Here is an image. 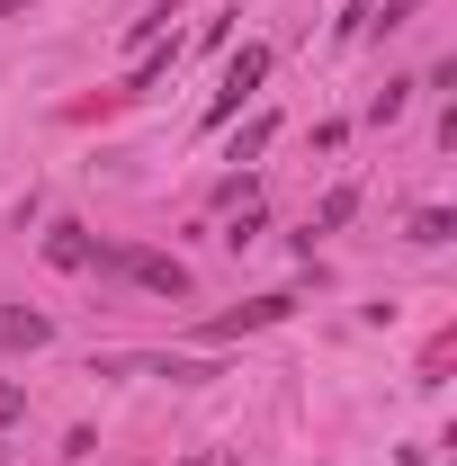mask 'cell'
Instances as JSON below:
<instances>
[{
  "instance_id": "1",
  "label": "cell",
  "mask_w": 457,
  "mask_h": 466,
  "mask_svg": "<svg viewBox=\"0 0 457 466\" xmlns=\"http://www.w3.org/2000/svg\"><path fill=\"white\" fill-rule=\"evenodd\" d=\"M99 269H117V279H135L144 296H188V260H171V251H144V242H108V251H90Z\"/></svg>"
},
{
  "instance_id": "2",
  "label": "cell",
  "mask_w": 457,
  "mask_h": 466,
  "mask_svg": "<svg viewBox=\"0 0 457 466\" xmlns=\"http://www.w3.org/2000/svg\"><path fill=\"white\" fill-rule=\"evenodd\" d=\"M260 81H269V46H242V55L225 63V90H216V116H233L242 99H251V90H260Z\"/></svg>"
},
{
  "instance_id": "3",
  "label": "cell",
  "mask_w": 457,
  "mask_h": 466,
  "mask_svg": "<svg viewBox=\"0 0 457 466\" xmlns=\"http://www.w3.org/2000/svg\"><path fill=\"white\" fill-rule=\"evenodd\" d=\"M279 314H296V296H251L242 314H225V323H207V341H233V332H260V323H279Z\"/></svg>"
},
{
  "instance_id": "4",
  "label": "cell",
  "mask_w": 457,
  "mask_h": 466,
  "mask_svg": "<svg viewBox=\"0 0 457 466\" xmlns=\"http://www.w3.org/2000/svg\"><path fill=\"white\" fill-rule=\"evenodd\" d=\"M46 341H55V323L36 305H0V350H46Z\"/></svg>"
},
{
  "instance_id": "5",
  "label": "cell",
  "mask_w": 457,
  "mask_h": 466,
  "mask_svg": "<svg viewBox=\"0 0 457 466\" xmlns=\"http://www.w3.org/2000/svg\"><path fill=\"white\" fill-rule=\"evenodd\" d=\"M46 251H55L63 269H90V251H99V242H90L81 225H55V242H46Z\"/></svg>"
},
{
  "instance_id": "6",
  "label": "cell",
  "mask_w": 457,
  "mask_h": 466,
  "mask_svg": "<svg viewBox=\"0 0 457 466\" xmlns=\"http://www.w3.org/2000/svg\"><path fill=\"white\" fill-rule=\"evenodd\" d=\"M350 216H359V188H332V198L314 207V225H305V233H341Z\"/></svg>"
},
{
  "instance_id": "7",
  "label": "cell",
  "mask_w": 457,
  "mask_h": 466,
  "mask_svg": "<svg viewBox=\"0 0 457 466\" xmlns=\"http://www.w3.org/2000/svg\"><path fill=\"white\" fill-rule=\"evenodd\" d=\"M269 135H279V116H251V126H242V135H233V162H251V153H260V144H269Z\"/></svg>"
},
{
  "instance_id": "8",
  "label": "cell",
  "mask_w": 457,
  "mask_h": 466,
  "mask_svg": "<svg viewBox=\"0 0 457 466\" xmlns=\"http://www.w3.org/2000/svg\"><path fill=\"white\" fill-rule=\"evenodd\" d=\"M449 233H457V225H449V207H431V216H412V242H449Z\"/></svg>"
},
{
  "instance_id": "9",
  "label": "cell",
  "mask_w": 457,
  "mask_h": 466,
  "mask_svg": "<svg viewBox=\"0 0 457 466\" xmlns=\"http://www.w3.org/2000/svg\"><path fill=\"white\" fill-rule=\"evenodd\" d=\"M18 412H27V395H18V386H0V431H9Z\"/></svg>"
}]
</instances>
